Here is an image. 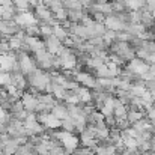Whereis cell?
Here are the masks:
<instances>
[{
    "instance_id": "6da1fadb",
    "label": "cell",
    "mask_w": 155,
    "mask_h": 155,
    "mask_svg": "<svg viewBox=\"0 0 155 155\" xmlns=\"http://www.w3.org/2000/svg\"><path fill=\"white\" fill-rule=\"evenodd\" d=\"M14 20H15V23H17L20 27H27V26H33V24H38V23H39V20L36 18V15L32 14V12H29V11L15 14Z\"/></svg>"
},
{
    "instance_id": "7a4b0ae2",
    "label": "cell",
    "mask_w": 155,
    "mask_h": 155,
    "mask_svg": "<svg viewBox=\"0 0 155 155\" xmlns=\"http://www.w3.org/2000/svg\"><path fill=\"white\" fill-rule=\"evenodd\" d=\"M128 69H130L133 74H136V75H143L145 72H148L149 65H148L145 60H142V59H133V60H130Z\"/></svg>"
},
{
    "instance_id": "3957f363",
    "label": "cell",
    "mask_w": 155,
    "mask_h": 155,
    "mask_svg": "<svg viewBox=\"0 0 155 155\" xmlns=\"http://www.w3.org/2000/svg\"><path fill=\"white\" fill-rule=\"evenodd\" d=\"M44 44H45L47 51L51 53V54H59V53L62 51V48H63L62 41H60V39H57L54 35L48 36V38H45V39H44Z\"/></svg>"
},
{
    "instance_id": "277c9868",
    "label": "cell",
    "mask_w": 155,
    "mask_h": 155,
    "mask_svg": "<svg viewBox=\"0 0 155 155\" xmlns=\"http://www.w3.org/2000/svg\"><path fill=\"white\" fill-rule=\"evenodd\" d=\"M21 103H23L24 110H27V111L33 113V111H36V108H38L39 100H38V97H36V95H32V94H23Z\"/></svg>"
},
{
    "instance_id": "5b68a950",
    "label": "cell",
    "mask_w": 155,
    "mask_h": 155,
    "mask_svg": "<svg viewBox=\"0 0 155 155\" xmlns=\"http://www.w3.org/2000/svg\"><path fill=\"white\" fill-rule=\"evenodd\" d=\"M104 24H105V27H107V29H110V30H114V32L125 30V26H127V24H125L124 21H120L117 17H113V14L105 17V21H104Z\"/></svg>"
},
{
    "instance_id": "8992f818",
    "label": "cell",
    "mask_w": 155,
    "mask_h": 155,
    "mask_svg": "<svg viewBox=\"0 0 155 155\" xmlns=\"http://www.w3.org/2000/svg\"><path fill=\"white\" fill-rule=\"evenodd\" d=\"M51 114L53 116H56L57 119H65V117H68V110H66V107L65 105H60V104H56V105H53L51 107Z\"/></svg>"
},
{
    "instance_id": "52a82bcc",
    "label": "cell",
    "mask_w": 155,
    "mask_h": 155,
    "mask_svg": "<svg viewBox=\"0 0 155 155\" xmlns=\"http://www.w3.org/2000/svg\"><path fill=\"white\" fill-rule=\"evenodd\" d=\"M83 11L81 9H68V18L71 20V23H78L83 18Z\"/></svg>"
},
{
    "instance_id": "ba28073f",
    "label": "cell",
    "mask_w": 155,
    "mask_h": 155,
    "mask_svg": "<svg viewBox=\"0 0 155 155\" xmlns=\"http://www.w3.org/2000/svg\"><path fill=\"white\" fill-rule=\"evenodd\" d=\"M145 6V0H125V8L133 11H140Z\"/></svg>"
},
{
    "instance_id": "9c48e42d",
    "label": "cell",
    "mask_w": 155,
    "mask_h": 155,
    "mask_svg": "<svg viewBox=\"0 0 155 155\" xmlns=\"http://www.w3.org/2000/svg\"><path fill=\"white\" fill-rule=\"evenodd\" d=\"M68 33H69V32H68V30H66L65 27H62L60 24H59V26H54V27H53V35H54V36H56L57 39H60V41H63V39H65V38L68 36Z\"/></svg>"
},
{
    "instance_id": "30bf717a",
    "label": "cell",
    "mask_w": 155,
    "mask_h": 155,
    "mask_svg": "<svg viewBox=\"0 0 155 155\" xmlns=\"http://www.w3.org/2000/svg\"><path fill=\"white\" fill-rule=\"evenodd\" d=\"M9 84H12V74L6 71H0V86L6 87Z\"/></svg>"
},
{
    "instance_id": "8fae6325",
    "label": "cell",
    "mask_w": 155,
    "mask_h": 155,
    "mask_svg": "<svg viewBox=\"0 0 155 155\" xmlns=\"http://www.w3.org/2000/svg\"><path fill=\"white\" fill-rule=\"evenodd\" d=\"M65 9H83L80 0H60Z\"/></svg>"
},
{
    "instance_id": "7c38bea8",
    "label": "cell",
    "mask_w": 155,
    "mask_h": 155,
    "mask_svg": "<svg viewBox=\"0 0 155 155\" xmlns=\"http://www.w3.org/2000/svg\"><path fill=\"white\" fill-rule=\"evenodd\" d=\"M12 2H14V6L17 8L18 12H24V11H27L30 8L29 0H12Z\"/></svg>"
},
{
    "instance_id": "4fadbf2b",
    "label": "cell",
    "mask_w": 155,
    "mask_h": 155,
    "mask_svg": "<svg viewBox=\"0 0 155 155\" xmlns=\"http://www.w3.org/2000/svg\"><path fill=\"white\" fill-rule=\"evenodd\" d=\"M39 30H41V36H42L44 39L53 35V27L51 26H48L47 23H42V24L39 26Z\"/></svg>"
},
{
    "instance_id": "5bb4252c",
    "label": "cell",
    "mask_w": 155,
    "mask_h": 155,
    "mask_svg": "<svg viewBox=\"0 0 155 155\" xmlns=\"http://www.w3.org/2000/svg\"><path fill=\"white\" fill-rule=\"evenodd\" d=\"M26 30V35H29V36H41V30H39V27H38V24H33V26H27V27H24Z\"/></svg>"
},
{
    "instance_id": "9a60e30c",
    "label": "cell",
    "mask_w": 155,
    "mask_h": 155,
    "mask_svg": "<svg viewBox=\"0 0 155 155\" xmlns=\"http://www.w3.org/2000/svg\"><path fill=\"white\" fill-rule=\"evenodd\" d=\"M97 77L98 78H104V77H110V71H108V68H107V65H101V66H98L97 68Z\"/></svg>"
},
{
    "instance_id": "2e32d148",
    "label": "cell",
    "mask_w": 155,
    "mask_h": 155,
    "mask_svg": "<svg viewBox=\"0 0 155 155\" xmlns=\"http://www.w3.org/2000/svg\"><path fill=\"white\" fill-rule=\"evenodd\" d=\"M11 51V45L8 41L5 39H0V54H6V53Z\"/></svg>"
},
{
    "instance_id": "e0dca14e",
    "label": "cell",
    "mask_w": 155,
    "mask_h": 155,
    "mask_svg": "<svg viewBox=\"0 0 155 155\" xmlns=\"http://www.w3.org/2000/svg\"><path fill=\"white\" fill-rule=\"evenodd\" d=\"M92 2H94V0H80V3H81V6H83V8L91 6V5H92Z\"/></svg>"
},
{
    "instance_id": "ac0fdd59",
    "label": "cell",
    "mask_w": 155,
    "mask_h": 155,
    "mask_svg": "<svg viewBox=\"0 0 155 155\" xmlns=\"http://www.w3.org/2000/svg\"><path fill=\"white\" fill-rule=\"evenodd\" d=\"M151 14H152V17H154V18H155V8H154V9H152V11H151Z\"/></svg>"
},
{
    "instance_id": "d6986e66",
    "label": "cell",
    "mask_w": 155,
    "mask_h": 155,
    "mask_svg": "<svg viewBox=\"0 0 155 155\" xmlns=\"http://www.w3.org/2000/svg\"><path fill=\"white\" fill-rule=\"evenodd\" d=\"M0 38H2V35H0Z\"/></svg>"
},
{
    "instance_id": "ffe728a7",
    "label": "cell",
    "mask_w": 155,
    "mask_h": 155,
    "mask_svg": "<svg viewBox=\"0 0 155 155\" xmlns=\"http://www.w3.org/2000/svg\"><path fill=\"white\" fill-rule=\"evenodd\" d=\"M145 2H146V0H145Z\"/></svg>"
}]
</instances>
